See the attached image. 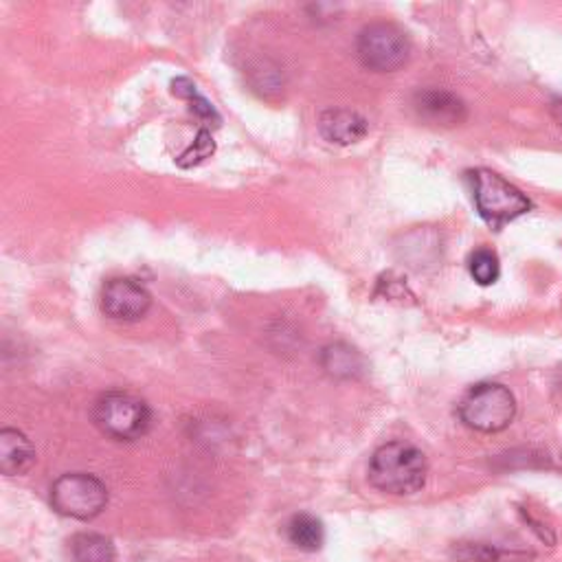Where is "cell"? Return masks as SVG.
Here are the masks:
<instances>
[{
	"label": "cell",
	"mask_w": 562,
	"mask_h": 562,
	"mask_svg": "<svg viewBox=\"0 0 562 562\" xmlns=\"http://www.w3.org/2000/svg\"><path fill=\"white\" fill-rule=\"evenodd\" d=\"M429 464L420 448L407 442H389L380 446L370 461V481L376 490L407 496L424 488Z\"/></svg>",
	"instance_id": "cell-1"
},
{
	"label": "cell",
	"mask_w": 562,
	"mask_h": 562,
	"mask_svg": "<svg viewBox=\"0 0 562 562\" xmlns=\"http://www.w3.org/2000/svg\"><path fill=\"white\" fill-rule=\"evenodd\" d=\"M93 422L113 440L134 442L150 431L152 411L145 400L132 394L108 391L97 398L93 407Z\"/></svg>",
	"instance_id": "cell-2"
},
{
	"label": "cell",
	"mask_w": 562,
	"mask_h": 562,
	"mask_svg": "<svg viewBox=\"0 0 562 562\" xmlns=\"http://www.w3.org/2000/svg\"><path fill=\"white\" fill-rule=\"evenodd\" d=\"M459 418L472 431L501 433L516 418V398L503 385L481 383L461 398Z\"/></svg>",
	"instance_id": "cell-3"
},
{
	"label": "cell",
	"mask_w": 562,
	"mask_h": 562,
	"mask_svg": "<svg viewBox=\"0 0 562 562\" xmlns=\"http://www.w3.org/2000/svg\"><path fill=\"white\" fill-rule=\"evenodd\" d=\"M472 180L477 211L492 229H501L507 222L529 213V198L492 169H477L472 174Z\"/></svg>",
	"instance_id": "cell-4"
},
{
	"label": "cell",
	"mask_w": 562,
	"mask_h": 562,
	"mask_svg": "<svg viewBox=\"0 0 562 562\" xmlns=\"http://www.w3.org/2000/svg\"><path fill=\"white\" fill-rule=\"evenodd\" d=\"M51 505L62 516L91 520L108 505V488L95 475L69 472L54 483Z\"/></svg>",
	"instance_id": "cell-5"
},
{
	"label": "cell",
	"mask_w": 562,
	"mask_h": 562,
	"mask_svg": "<svg viewBox=\"0 0 562 562\" xmlns=\"http://www.w3.org/2000/svg\"><path fill=\"white\" fill-rule=\"evenodd\" d=\"M356 51L367 69L394 73L407 65L411 47L405 32H400L396 25L374 23L361 32Z\"/></svg>",
	"instance_id": "cell-6"
},
{
	"label": "cell",
	"mask_w": 562,
	"mask_h": 562,
	"mask_svg": "<svg viewBox=\"0 0 562 562\" xmlns=\"http://www.w3.org/2000/svg\"><path fill=\"white\" fill-rule=\"evenodd\" d=\"M150 306V293L130 277H115L102 291V311L115 321H139L148 315Z\"/></svg>",
	"instance_id": "cell-7"
},
{
	"label": "cell",
	"mask_w": 562,
	"mask_h": 562,
	"mask_svg": "<svg viewBox=\"0 0 562 562\" xmlns=\"http://www.w3.org/2000/svg\"><path fill=\"white\" fill-rule=\"evenodd\" d=\"M415 110L435 126H457L466 119L464 102L457 95L437 89L418 93Z\"/></svg>",
	"instance_id": "cell-8"
},
{
	"label": "cell",
	"mask_w": 562,
	"mask_h": 562,
	"mask_svg": "<svg viewBox=\"0 0 562 562\" xmlns=\"http://www.w3.org/2000/svg\"><path fill=\"white\" fill-rule=\"evenodd\" d=\"M370 130V124L363 115L346 108L326 110L319 117V132L326 141L337 145H352L359 143Z\"/></svg>",
	"instance_id": "cell-9"
},
{
	"label": "cell",
	"mask_w": 562,
	"mask_h": 562,
	"mask_svg": "<svg viewBox=\"0 0 562 562\" xmlns=\"http://www.w3.org/2000/svg\"><path fill=\"white\" fill-rule=\"evenodd\" d=\"M36 464V450L25 433L16 429L0 431V470L8 477H21Z\"/></svg>",
	"instance_id": "cell-10"
},
{
	"label": "cell",
	"mask_w": 562,
	"mask_h": 562,
	"mask_svg": "<svg viewBox=\"0 0 562 562\" xmlns=\"http://www.w3.org/2000/svg\"><path fill=\"white\" fill-rule=\"evenodd\" d=\"M321 365L330 376L343 378V380L359 378L365 372L363 356L348 343H335V346L324 348Z\"/></svg>",
	"instance_id": "cell-11"
},
{
	"label": "cell",
	"mask_w": 562,
	"mask_h": 562,
	"mask_svg": "<svg viewBox=\"0 0 562 562\" xmlns=\"http://www.w3.org/2000/svg\"><path fill=\"white\" fill-rule=\"evenodd\" d=\"M73 562H115L117 551L110 538L102 534H78L71 540Z\"/></svg>",
	"instance_id": "cell-12"
},
{
	"label": "cell",
	"mask_w": 562,
	"mask_h": 562,
	"mask_svg": "<svg viewBox=\"0 0 562 562\" xmlns=\"http://www.w3.org/2000/svg\"><path fill=\"white\" fill-rule=\"evenodd\" d=\"M286 534H289V540L304 551H317L324 547V540H326L324 523L311 514L293 516L286 527Z\"/></svg>",
	"instance_id": "cell-13"
},
{
	"label": "cell",
	"mask_w": 562,
	"mask_h": 562,
	"mask_svg": "<svg viewBox=\"0 0 562 562\" xmlns=\"http://www.w3.org/2000/svg\"><path fill=\"white\" fill-rule=\"evenodd\" d=\"M470 274L481 286H492L494 281L501 274V266H499V257L494 250L490 248H477L470 255Z\"/></svg>",
	"instance_id": "cell-14"
},
{
	"label": "cell",
	"mask_w": 562,
	"mask_h": 562,
	"mask_svg": "<svg viewBox=\"0 0 562 562\" xmlns=\"http://www.w3.org/2000/svg\"><path fill=\"white\" fill-rule=\"evenodd\" d=\"M213 139H211V132L209 130H200L198 132V137H196V141L180 154V159H178V165L180 167H191V165H198V163H202L204 159H209L211 154H213Z\"/></svg>",
	"instance_id": "cell-15"
},
{
	"label": "cell",
	"mask_w": 562,
	"mask_h": 562,
	"mask_svg": "<svg viewBox=\"0 0 562 562\" xmlns=\"http://www.w3.org/2000/svg\"><path fill=\"white\" fill-rule=\"evenodd\" d=\"M457 558L464 562H503L505 553L499 551L496 547L481 545V542H464L457 547Z\"/></svg>",
	"instance_id": "cell-16"
},
{
	"label": "cell",
	"mask_w": 562,
	"mask_h": 562,
	"mask_svg": "<svg viewBox=\"0 0 562 562\" xmlns=\"http://www.w3.org/2000/svg\"><path fill=\"white\" fill-rule=\"evenodd\" d=\"M549 113H551V117L555 119V124H558V126H562V99H555V102H551V106H549Z\"/></svg>",
	"instance_id": "cell-17"
}]
</instances>
